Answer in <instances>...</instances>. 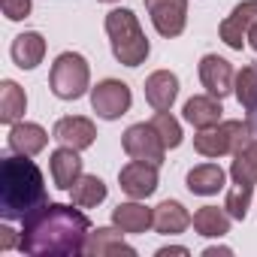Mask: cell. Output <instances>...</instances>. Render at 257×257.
Returning a JSON list of instances; mask_svg holds the SVG:
<instances>
[{
  "instance_id": "6da1fadb",
  "label": "cell",
  "mask_w": 257,
  "mask_h": 257,
  "mask_svg": "<svg viewBox=\"0 0 257 257\" xmlns=\"http://www.w3.org/2000/svg\"><path fill=\"white\" fill-rule=\"evenodd\" d=\"M91 221L64 203H43L25 218L19 248L34 257H70L85 254Z\"/></svg>"
},
{
  "instance_id": "7a4b0ae2",
  "label": "cell",
  "mask_w": 257,
  "mask_h": 257,
  "mask_svg": "<svg viewBox=\"0 0 257 257\" xmlns=\"http://www.w3.org/2000/svg\"><path fill=\"white\" fill-rule=\"evenodd\" d=\"M46 200V182L31 155L4 158L0 164V215L7 221H25Z\"/></svg>"
},
{
  "instance_id": "3957f363",
  "label": "cell",
  "mask_w": 257,
  "mask_h": 257,
  "mask_svg": "<svg viewBox=\"0 0 257 257\" xmlns=\"http://www.w3.org/2000/svg\"><path fill=\"white\" fill-rule=\"evenodd\" d=\"M106 34L112 40V55L124 67H140L149 58V40L131 10H112L106 16Z\"/></svg>"
},
{
  "instance_id": "277c9868",
  "label": "cell",
  "mask_w": 257,
  "mask_h": 257,
  "mask_svg": "<svg viewBox=\"0 0 257 257\" xmlns=\"http://www.w3.org/2000/svg\"><path fill=\"white\" fill-rule=\"evenodd\" d=\"M254 137L248 121H224L215 127H206L194 137V149L203 158H221V155H236L248 140Z\"/></svg>"
},
{
  "instance_id": "5b68a950",
  "label": "cell",
  "mask_w": 257,
  "mask_h": 257,
  "mask_svg": "<svg viewBox=\"0 0 257 257\" xmlns=\"http://www.w3.org/2000/svg\"><path fill=\"white\" fill-rule=\"evenodd\" d=\"M88 79H91L88 64H85V58L76 55V52H64V55L52 64V76H49L52 91H55L61 100H79V97L85 94V88H88Z\"/></svg>"
},
{
  "instance_id": "8992f818",
  "label": "cell",
  "mask_w": 257,
  "mask_h": 257,
  "mask_svg": "<svg viewBox=\"0 0 257 257\" xmlns=\"http://www.w3.org/2000/svg\"><path fill=\"white\" fill-rule=\"evenodd\" d=\"M124 152L131 155L134 161H146V164H164V155H167V146L161 140V134L155 131V124H134L124 131V140H121Z\"/></svg>"
},
{
  "instance_id": "52a82bcc",
  "label": "cell",
  "mask_w": 257,
  "mask_h": 257,
  "mask_svg": "<svg viewBox=\"0 0 257 257\" xmlns=\"http://www.w3.org/2000/svg\"><path fill=\"white\" fill-rule=\"evenodd\" d=\"M91 106L106 121L121 118L127 109H131V88H127L124 82H118V79H103L91 91Z\"/></svg>"
},
{
  "instance_id": "ba28073f",
  "label": "cell",
  "mask_w": 257,
  "mask_h": 257,
  "mask_svg": "<svg viewBox=\"0 0 257 257\" xmlns=\"http://www.w3.org/2000/svg\"><path fill=\"white\" fill-rule=\"evenodd\" d=\"M152 25L161 37H179L188 22V0H146Z\"/></svg>"
},
{
  "instance_id": "9c48e42d",
  "label": "cell",
  "mask_w": 257,
  "mask_h": 257,
  "mask_svg": "<svg viewBox=\"0 0 257 257\" xmlns=\"http://www.w3.org/2000/svg\"><path fill=\"white\" fill-rule=\"evenodd\" d=\"M121 191L134 200H146L158 191V164H146V161H131L121 173H118Z\"/></svg>"
},
{
  "instance_id": "30bf717a",
  "label": "cell",
  "mask_w": 257,
  "mask_h": 257,
  "mask_svg": "<svg viewBox=\"0 0 257 257\" xmlns=\"http://www.w3.org/2000/svg\"><path fill=\"white\" fill-rule=\"evenodd\" d=\"M257 22V0H245V4H239L224 22H221V40L230 46V49H242L245 46V40H248V31H251V25Z\"/></svg>"
},
{
  "instance_id": "8fae6325",
  "label": "cell",
  "mask_w": 257,
  "mask_h": 257,
  "mask_svg": "<svg viewBox=\"0 0 257 257\" xmlns=\"http://www.w3.org/2000/svg\"><path fill=\"white\" fill-rule=\"evenodd\" d=\"M200 79H203V88L218 100L233 91V67H230V61H224L218 55H206L200 61Z\"/></svg>"
},
{
  "instance_id": "7c38bea8",
  "label": "cell",
  "mask_w": 257,
  "mask_h": 257,
  "mask_svg": "<svg viewBox=\"0 0 257 257\" xmlns=\"http://www.w3.org/2000/svg\"><path fill=\"white\" fill-rule=\"evenodd\" d=\"M179 97V79L170 70H158L146 79V100L152 103L155 112H170V106Z\"/></svg>"
},
{
  "instance_id": "4fadbf2b",
  "label": "cell",
  "mask_w": 257,
  "mask_h": 257,
  "mask_svg": "<svg viewBox=\"0 0 257 257\" xmlns=\"http://www.w3.org/2000/svg\"><path fill=\"white\" fill-rule=\"evenodd\" d=\"M94 137H97V127H94V121H88V118H79V115H70V118H61L58 124H55V140L61 143V146H70V149H88L91 143H94Z\"/></svg>"
},
{
  "instance_id": "5bb4252c",
  "label": "cell",
  "mask_w": 257,
  "mask_h": 257,
  "mask_svg": "<svg viewBox=\"0 0 257 257\" xmlns=\"http://www.w3.org/2000/svg\"><path fill=\"white\" fill-rule=\"evenodd\" d=\"M82 176V158H79V149H70V146H61L55 155H52V179H55V188L61 191H70Z\"/></svg>"
},
{
  "instance_id": "9a60e30c",
  "label": "cell",
  "mask_w": 257,
  "mask_h": 257,
  "mask_svg": "<svg viewBox=\"0 0 257 257\" xmlns=\"http://www.w3.org/2000/svg\"><path fill=\"white\" fill-rule=\"evenodd\" d=\"M230 176H233V185L242 188V191H254L257 185V134L236 152V161L230 167Z\"/></svg>"
},
{
  "instance_id": "2e32d148",
  "label": "cell",
  "mask_w": 257,
  "mask_h": 257,
  "mask_svg": "<svg viewBox=\"0 0 257 257\" xmlns=\"http://www.w3.org/2000/svg\"><path fill=\"white\" fill-rule=\"evenodd\" d=\"M221 100L212 97V94H200V97H191L185 103V121L194 124L197 131H206V127H215L221 124Z\"/></svg>"
},
{
  "instance_id": "e0dca14e",
  "label": "cell",
  "mask_w": 257,
  "mask_h": 257,
  "mask_svg": "<svg viewBox=\"0 0 257 257\" xmlns=\"http://www.w3.org/2000/svg\"><path fill=\"white\" fill-rule=\"evenodd\" d=\"M46 143H49V134L40 124L25 121V124H13L10 127V149L19 152V155H31L34 158V155H40L46 149Z\"/></svg>"
},
{
  "instance_id": "ac0fdd59",
  "label": "cell",
  "mask_w": 257,
  "mask_h": 257,
  "mask_svg": "<svg viewBox=\"0 0 257 257\" xmlns=\"http://www.w3.org/2000/svg\"><path fill=\"white\" fill-rule=\"evenodd\" d=\"M112 221L115 227H121V233H146L155 224V212L140 203H121L112 209Z\"/></svg>"
},
{
  "instance_id": "d6986e66",
  "label": "cell",
  "mask_w": 257,
  "mask_h": 257,
  "mask_svg": "<svg viewBox=\"0 0 257 257\" xmlns=\"http://www.w3.org/2000/svg\"><path fill=\"white\" fill-rule=\"evenodd\" d=\"M43 55H46V40H43L40 34H34V31L19 34V37L13 40V61H16L22 70H34V67L43 61Z\"/></svg>"
},
{
  "instance_id": "ffe728a7",
  "label": "cell",
  "mask_w": 257,
  "mask_h": 257,
  "mask_svg": "<svg viewBox=\"0 0 257 257\" xmlns=\"http://www.w3.org/2000/svg\"><path fill=\"white\" fill-rule=\"evenodd\" d=\"M188 224H191V215H188L185 206L176 203V200H164V203L155 209V224H152V227H155L158 233H164V236L182 233Z\"/></svg>"
},
{
  "instance_id": "44dd1931",
  "label": "cell",
  "mask_w": 257,
  "mask_h": 257,
  "mask_svg": "<svg viewBox=\"0 0 257 257\" xmlns=\"http://www.w3.org/2000/svg\"><path fill=\"white\" fill-rule=\"evenodd\" d=\"M224 170L218 164H200L188 173V188L191 194H200V197H209V194H218L224 188Z\"/></svg>"
},
{
  "instance_id": "7402d4cb",
  "label": "cell",
  "mask_w": 257,
  "mask_h": 257,
  "mask_svg": "<svg viewBox=\"0 0 257 257\" xmlns=\"http://www.w3.org/2000/svg\"><path fill=\"white\" fill-rule=\"evenodd\" d=\"M137 254L131 245L121 239V233L109 230V227H100L97 233H88V242H85V254H97V257H106V254Z\"/></svg>"
},
{
  "instance_id": "603a6c76",
  "label": "cell",
  "mask_w": 257,
  "mask_h": 257,
  "mask_svg": "<svg viewBox=\"0 0 257 257\" xmlns=\"http://www.w3.org/2000/svg\"><path fill=\"white\" fill-rule=\"evenodd\" d=\"M194 230L200 233V236H209V239H215V236H227L230 233V212H224V209H218V206H203L197 215H194Z\"/></svg>"
},
{
  "instance_id": "cb8c5ba5",
  "label": "cell",
  "mask_w": 257,
  "mask_h": 257,
  "mask_svg": "<svg viewBox=\"0 0 257 257\" xmlns=\"http://www.w3.org/2000/svg\"><path fill=\"white\" fill-rule=\"evenodd\" d=\"M70 194H73V206L91 209V206H97V203L106 200V185L97 176H79V182L70 188Z\"/></svg>"
},
{
  "instance_id": "d4e9b609",
  "label": "cell",
  "mask_w": 257,
  "mask_h": 257,
  "mask_svg": "<svg viewBox=\"0 0 257 257\" xmlns=\"http://www.w3.org/2000/svg\"><path fill=\"white\" fill-rule=\"evenodd\" d=\"M25 106H28V97H25V91L16 85V82H4L0 85V121L4 124H13L22 112H25Z\"/></svg>"
},
{
  "instance_id": "484cf974",
  "label": "cell",
  "mask_w": 257,
  "mask_h": 257,
  "mask_svg": "<svg viewBox=\"0 0 257 257\" xmlns=\"http://www.w3.org/2000/svg\"><path fill=\"white\" fill-rule=\"evenodd\" d=\"M236 97H239V103H242V109L248 115L257 109V67L254 64L239 70V76H236Z\"/></svg>"
},
{
  "instance_id": "4316f807",
  "label": "cell",
  "mask_w": 257,
  "mask_h": 257,
  "mask_svg": "<svg viewBox=\"0 0 257 257\" xmlns=\"http://www.w3.org/2000/svg\"><path fill=\"white\" fill-rule=\"evenodd\" d=\"M152 124H155V131L161 134V140H164L167 149L182 146V127H179V121H176L170 112H158V115L152 118Z\"/></svg>"
},
{
  "instance_id": "83f0119b",
  "label": "cell",
  "mask_w": 257,
  "mask_h": 257,
  "mask_svg": "<svg viewBox=\"0 0 257 257\" xmlns=\"http://www.w3.org/2000/svg\"><path fill=\"white\" fill-rule=\"evenodd\" d=\"M248 203H251V194L233 185V188L227 191V203H224V209L230 212V218H239V221H242V218L248 215Z\"/></svg>"
},
{
  "instance_id": "f1b7e54d",
  "label": "cell",
  "mask_w": 257,
  "mask_h": 257,
  "mask_svg": "<svg viewBox=\"0 0 257 257\" xmlns=\"http://www.w3.org/2000/svg\"><path fill=\"white\" fill-rule=\"evenodd\" d=\"M0 7H4V16L10 22H22L31 16V0H0Z\"/></svg>"
},
{
  "instance_id": "f546056e",
  "label": "cell",
  "mask_w": 257,
  "mask_h": 257,
  "mask_svg": "<svg viewBox=\"0 0 257 257\" xmlns=\"http://www.w3.org/2000/svg\"><path fill=\"white\" fill-rule=\"evenodd\" d=\"M0 248H13V230L10 227H0Z\"/></svg>"
},
{
  "instance_id": "4dcf8cb0",
  "label": "cell",
  "mask_w": 257,
  "mask_h": 257,
  "mask_svg": "<svg viewBox=\"0 0 257 257\" xmlns=\"http://www.w3.org/2000/svg\"><path fill=\"white\" fill-rule=\"evenodd\" d=\"M170 254H188V248L179 245V248H161V251H158V257H170Z\"/></svg>"
},
{
  "instance_id": "1f68e13d",
  "label": "cell",
  "mask_w": 257,
  "mask_h": 257,
  "mask_svg": "<svg viewBox=\"0 0 257 257\" xmlns=\"http://www.w3.org/2000/svg\"><path fill=\"white\" fill-rule=\"evenodd\" d=\"M248 43H251V49L257 52V22L251 25V31H248Z\"/></svg>"
},
{
  "instance_id": "d6a6232c",
  "label": "cell",
  "mask_w": 257,
  "mask_h": 257,
  "mask_svg": "<svg viewBox=\"0 0 257 257\" xmlns=\"http://www.w3.org/2000/svg\"><path fill=\"white\" fill-rule=\"evenodd\" d=\"M254 67H257V64H254ZM248 124H251V131H254V134H257V109H254V112H251V115H248Z\"/></svg>"
},
{
  "instance_id": "836d02e7",
  "label": "cell",
  "mask_w": 257,
  "mask_h": 257,
  "mask_svg": "<svg viewBox=\"0 0 257 257\" xmlns=\"http://www.w3.org/2000/svg\"><path fill=\"white\" fill-rule=\"evenodd\" d=\"M106 4H115V0H106Z\"/></svg>"
}]
</instances>
